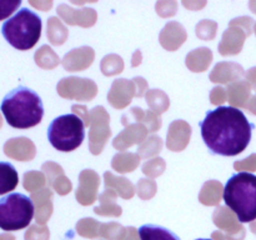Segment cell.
Listing matches in <instances>:
<instances>
[{"label":"cell","mask_w":256,"mask_h":240,"mask_svg":"<svg viewBox=\"0 0 256 240\" xmlns=\"http://www.w3.org/2000/svg\"><path fill=\"white\" fill-rule=\"evenodd\" d=\"M199 128L212 154L235 156L249 146L255 126L238 108L218 106L206 112Z\"/></svg>","instance_id":"6da1fadb"},{"label":"cell","mask_w":256,"mask_h":240,"mask_svg":"<svg viewBox=\"0 0 256 240\" xmlns=\"http://www.w3.org/2000/svg\"><path fill=\"white\" fill-rule=\"evenodd\" d=\"M0 109L8 124L15 129L36 126L44 116L42 98L26 86H18L5 95Z\"/></svg>","instance_id":"7a4b0ae2"},{"label":"cell","mask_w":256,"mask_h":240,"mask_svg":"<svg viewBox=\"0 0 256 240\" xmlns=\"http://www.w3.org/2000/svg\"><path fill=\"white\" fill-rule=\"evenodd\" d=\"M226 206L236 215L240 222H252L256 219V175L240 172L232 175L222 192Z\"/></svg>","instance_id":"3957f363"},{"label":"cell","mask_w":256,"mask_h":240,"mask_svg":"<svg viewBox=\"0 0 256 240\" xmlns=\"http://www.w3.org/2000/svg\"><path fill=\"white\" fill-rule=\"evenodd\" d=\"M42 22L29 8H22L2 26V34L12 46L18 50H29L42 36Z\"/></svg>","instance_id":"277c9868"},{"label":"cell","mask_w":256,"mask_h":240,"mask_svg":"<svg viewBox=\"0 0 256 240\" xmlns=\"http://www.w3.org/2000/svg\"><path fill=\"white\" fill-rule=\"evenodd\" d=\"M85 138V124L76 114L55 118L48 128V139L52 148L62 152L78 149Z\"/></svg>","instance_id":"5b68a950"},{"label":"cell","mask_w":256,"mask_h":240,"mask_svg":"<svg viewBox=\"0 0 256 240\" xmlns=\"http://www.w3.org/2000/svg\"><path fill=\"white\" fill-rule=\"evenodd\" d=\"M34 204L29 196L12 192L0 199V229L16 232L29 226L34 218Z\"/></svg>","instance_id":"8992f818"},{"label":"cell","mask_w":256,"mask_h":240,"mask_svg":"<svg viewBox=\"0 0 256 240\" xmlns=\"http://www.w3.org/2000/svg\"><path fill=\"white\" fill-rule=\"evenodd\" d=\"M138 232L140 240H182L172 230L155 224L142 225Z\"/></svg>","instance_id":"52a82bcc"},{"label":"cell","mask_w":256,"mask_h":240,"mask_svg":"<svg viewBox=\"0 0 256 240\" xmlns=\"http://www.w3.org/2000/svg\"><path fill=\"white\" fill-rule=\"evenodd\" d=\"M19 184V174L14 165L0 162V195L12 192Z\"/></svg>","instance_id":"ba28073f"},{"label":"cell","mask_w":256,"mask_h":240,"mask_svg":"<svg viewBox=\"0 0 256 240\" xmlns=\"http://www.w3.org/2000/svg\"><path fill=\"white\" fill-rule=\"evenodd\" d=\"M22 5L20 0H8V2H0V22L9 18L18 8Z\"/></svg>","instance_id":"9c48e42d"},{"label":"cell","mask_w":256,"mask_h":240,"mask_svg":"<svg viewBox=\"0 0 256 240\" xmlns=\"http://www.w3.org/2000/svg\"><path fill=\"white\" fill-rule=\"evenodd\" d=\"M196 240H212V239H196Z\"/></svg>","instance_id":"30bf717a"},{"label":"cell","mask_w":256,"mask_h":240,"mask_svg":"<svg viewBox=\"0 0 256 240\" xmlns=\"http://www.w3.org/2000/svg\"><path fill=\"white\" fill-rule=\"evenodd\" d=\"M0 126H2V118H0Z\"/></svg>","instance_id":"8fae6325"}]
</instances>
